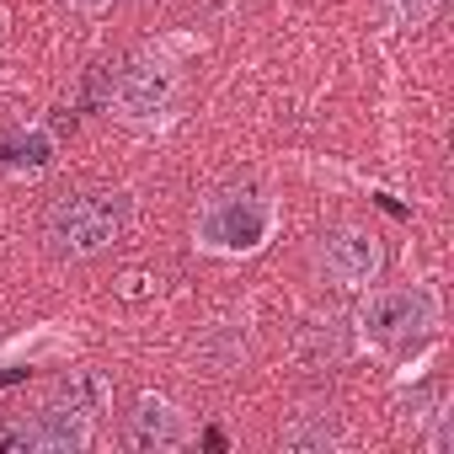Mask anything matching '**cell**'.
<instances>
[{
	"instance_id": "6da1fadb",
	"label": "cell",
	"mask_w": 454,
	"mask_h": 454,
	"mask_svg": "<svg viewBox=\"0 0 454 454\" xmlns=\"http://www.w3.org/2000/svg\"><path fill=\"white\" fill-rule=\"evenodd\" d=\"M129 192H75V198H59L43 219V241L54 257H70V262H86L97 252H107L123 231H129Z\"/></svg>"
},
{
	"instance_id": "8992f818",
	"label": "cell",
	"mask_w": 454,
	"mask_h": 454,
	"mask_svg": "<svg viewBox=\"0 0 454 454\" xmlns=\"http://www.w3.org/2000/svg\"><path fill=\"white\" fill-rule=\"evenodd\" d=\"M166 97H171V70H160V65H129L113 81V102L123 118H150V113H160Z\"/></svg>"
},
{
	"instance_id": "52a82bcc",
	"label": "cell",
	"mask_w": 454,
	"mask_h": 454,
	"mask_svg": "<svg viewBox=\"0 0 454 454\" xmlns=\"http://www.w3.org/2000/svg\"><path fill=\"white\" fill-rule=\"evenodd\" d=\"M33 427H38V449H49V454H75V449L91 443V417L65 406V401H49L33 417Z\"/></svg>"
},
{
	"instance_id": "3957f363",
	"label": "cell",
	"mask_w": 454,
	"mask_h": 454,
	"mask_svg": "<svg viewBox=\"0 0 454 454\" xmlns=\"http://www.w3.org/2000/svg\"><path fill=\"white\" fill-rule=\"evenodd\" d=\"M358 326L374 348H411L438 326V300L433 289L411 284V289H374L358 310Z\"/></svg>"
},
{
	"instance_id": "9c48e42d",
	"label": "cell",
	"mask_w": 454,
	"mask_h": 454,
	"mask_svg": "<svg viewBox=\"0 0 454 454\" xmlns=\"http://www.w3.org/2000/svg\"><path fill=\"white\" fill-rule=\"evenodd\" d=\"M337 438H342V427H337L332 411H300L284 427V449H300V454H326Z\"/></svg>"
},
{
	"instance_id": "277c9868",
	"label": "cell",
	"mask_w": 454,
	"mask_h": 454,
	"mask_svg": "<svg viewBox=\"0 0 454 454\" xmlns=\"http://www.w3.org/2000/svg\"><path fill=\"white\" fill-rule=\"evenodd\" d=\"M316 262H321V273H326L337 289H364V284H374L385 252H380V241H374L369 231L342 224V231H326V236H321Z\"/></svg>"
},
{
	"instance_id": "7c38bea8",
	"label": "cell",
	"mask_w": 454,
	"mask_h": 454,
	"mask_svg": "<svg viewBox=\"0 0 454 454\" xmlns=\"http://www.w3.org/2000/svg\"><path fill=\"white\" fill-rule=\"evenodd\" d=\"M390 6H395V12H401L406 22H422V17L433 12V0H390Z\"/></svg>"
},
{
	"instance_id": "5b68a950",
	"label": "cell",
	"mask_w": 454,
	"mask_h": 454,
	"mask_svg": "<svg viewBox=\"0 0 454 454\" xmlns=\"http://www.w3.org/2000/svg\"><path fill=\"white\" fill-rule=\"evenodd\" d=\"M182 443H187V417H182L171 401L145 395V401L129 411V449H139V454H171V449H182Z\"/></svg>"
},
{
	"instance_id": "ba28073f",
	"label": "cell",
	"mask_w": 454,
	"mask_h": 454,
	"mask_svg": "<svg viewBox=\"0 0 454 454\" xmlns=\"http://www.w3.org/2000/svg\"><path fill=\"white\" fill-rule=\"evenodd\" d=\"M54 401H65V406H75V411H86V417L97 422V417L107 411V401H113V385H107L97 369H75V374H65V380H59Z\"/></svg>"
},
{
	"instance_id": "7a4b0ae2",
	"label": "cell",
	"mask_w": 454,
	"mask_h": 454,
	"mask_svg": "<svg viewBox=\"0 0 454 454\" xmlns=\"http://www.w3.org/2000/svg\"><path fill=\"white\" fill-rule=\"evenodd\" d=\"M273 236V203L262 192H214L198 214V247L224 252V257H241L257 252Z\"/></svg>"
},
{
	"instance_id": "8fae6325",
	"label": "cell",
	"mask_w": 454,
	"mask_h": 454,
	"mask_svg": "<svg viewBox=\"0 0 454 454\" xmlns=\"http://www.w3.org/2000/svg\"><path fill=\"white\" fill-rule=\"evenodd\" d=\"M6 155H12V166L38 171V166H49V160H54V145H49V134H27V139L6 145Z\"/></svg>"
},
{
	"instance_id": "4fadbf2b",
	"label": "cell",
	"mask_w": 454,
	"mask_h": 454,
	"mask_svg": "<svg viewBox=\"0 0 454 454\" xmlns=\"http://www.w3.org/2000/svg\"><path fill=\"white\" fill-rule=\"evenodd\" d=\"M75 6H102V0H75Z\"/></svg>"
},
{
	"instance_id": "30bf717a",
	"label": "cell",
	"mask_w": 454,
	"mask_h": 454,
	"mask_svg": "<svg viewBox=\"0 0 454 454\" xmlns=\"http://www.w3.org/2000/svg\"><path fill=\"white\" fill-rule=\"evenodd\" d=\"M33 449H38L33 417H0V454H33Z\"/></svg>"
}]
</instances>
